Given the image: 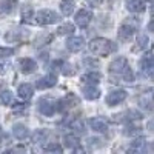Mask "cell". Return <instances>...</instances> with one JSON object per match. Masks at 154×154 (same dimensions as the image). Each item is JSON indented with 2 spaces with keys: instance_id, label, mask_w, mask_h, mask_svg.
Segmentation results:
<instances>
[{
  "instance_id": "obj_35",
  "label": "cell",
  "mask_w": 154,
  "mask_h": 154,
  "mask_svg": "<svg viewBox=\"0 0 154 154\" xmlns=\"http://www.w3.org/2000/svg\"><path fill=\"white\" fill-rule=\"evenodd\" d=\"M148 2H152V0H148Z\"/></svg>"
},
{
  "instance_id": "obj_26",
  "label": "cell",
  "mask_w": 154,
  "mask_h": 154,
  "mask_svg": "<svg viewBox=\"0 0 154 154\" xmlns=\"http://www.w3.org/2000/svg\"><path fill=\"white\" fill-rule=\"evenodd\" d=\"M148 35L146 34H139V37H137V46H136V49H145L146 46H148Z\"/></svg>"
},
{
  "instance_id": "obj_27",
  "label": "cell",
  "mask_w": 154,
  "mask_h": 154,
  "mask_svg": "<svg viewBox=\"0 0 154 154\" xmlns=\"http://www.w3.org/2000/svg\"><path fill=\"white\" fill-rule=\"evenodd\" d=\"M45 139H46V131H43V130L35 131V133L32 134V142H34V143H42Z\"/></svg>"
},
{
  "instance_id": "obj_9",
  "label": "cell",
  "mask_w": 154,
  "mask_h": 154,
  "mask_svg": "<svg viewBox=\"0 0 154 154\" xmlns=\"http://www.w3.org/2000/svg\"><path fill=\"white\" fill-rule=\"evenodd\" d=\"M83 43H85V40H83V37H80V35H74V37H69L68 40H66V48L69 49V51H80L82 48H83Z\"/></svg>"
},
{
  "instance_id": "obj_5",
  "label": "cell",
  "mask_w": 154,
  "mask_h": 154,
  "mask_svg": "<svg viewBox=\"0 0 154 154\" xmlns=\"http://www.w3.org/2000/svg\"><path fill=\"white\" fill-rule=\"evenodd\" d=\"M126 99V91L125 89H116V91H111L108 96H106V103L109 106H114V105H119Z\"/></svg>"
},
{
  "instance_id": "obj_21",
  "label": "cell",
  "mask_w": 154,
  "mask_h": 154,
  "mask_svg": "<svg viewBox=\"0 0 154 154\" xmlns=\"http://www.w3.org/2000/svg\"><path fill=\"white\" fill-rule=\"evenodd\" d=\"M100 79H102V75H100L99 72H88V74L82 75V82L89 83V85H96V83H99Z\"/></svg>"
},
{
  "instance_id": "obj_15",
  "label": "cell",
  "mask_w": 154,
  "mask_h": 154,
  "mask_svg": "<svg viewBox=\"0 0 154 154\" xmlns=\"http://www.w3.org/2000/svg\"><path fill=\"white\" fill-rule=\"evenodd\" d=\"M126 8L131 12H143L145 3H143V0H126Z\"/></svg>"
},
{
  "instance_id": "obj_12",
  "label": "cell",
  "mask_w": 154,
  "mask_h": 154,
  "mask_svg": "<svg viewBox=\"0 0 154 154\" xmlns=\"http://www.w3.org/2000/svg\"><path fill=\"white\" fill-rule=\"evenodd\" d=\"M140 66H142V69H143L148 75H151V71H152V68H154L152 53H146V54L142 57V60H140Z\"/></svg>"
},
{
  "instance_id": "obj_31",
  "label": "cell",
  "mask_w": 154,
  "mask_h": 154,
  "mask_svg": "<svg viewBox=\"0 0 154 154\" xmlns=\"http://www.w3.org/2000/svg\"><path fill=\"white\" fill-rule=\"evenodd\" d=\"M62 72H63V75H72V74L75 72V69H72V65H68V63H65V65H63V68H62Z\"/></svg>"
},
{
  "instance_id": "obj_4",
  "label": "cell",
  "mask_w": 154,
  "mask_h": 154,
  "mask_svg": "<svg viewBox=\"0 0 154 154\" xmlns=\"http://www.w3.org/2000/svg\"><path fill=\"white\" fill-rule=\"evenodd\" d=\"M91 20H93V12L89 9H80L75 14V23H77V26H80V28H86L88 25L91 23Z\"/></svg>"
},
{
  "instance_id": "obj_16",
  "label": "cell",
  "mask_w": 154,
  "mask_h": 154,
  "mask_svg": "<svg viewBox=\"0 0 154 154\" xmlns=\"http://www.w3.org/2000/svg\"><path fill=\"white\" fill-rule=\"evenodd\" d=\"M63 142H65L66 148H69V149L82 151V148H80V142H79V139H77L75 136H65V137H63Z\"/></svg>"
},
{
  "instance_id": "obj_32",
  "label": "cell",
  "mask_w": 154,
  "mask_h": 154,
  "mask_svg": "<svg viewBox=\"0 0 154 154\" xmlns=\"http://www.w3.org/2000/svg\"><path fill=\"white\" fill-rule=\"evenodd\" d=\"M25 106H26L25 103H17V105H14V111H16V112H17V111H19V112H22V111L25 109Z\"/></svg>"
},
{
  "instance_id": "obj_2",
  "label": "cell",
  "mask_w": 154,
  "mask_h": 154,
  "mask_svg": "<svg viewBox=\"0 0 154 154\" xmlns=\"http://www.w3.org/2000/svg\"><path fill=\"white\" fill-rule=\"evenodd\" d=\"M109 71L111 74H117L120 75L125 82H133L134 80V74L130 69V65H128V60L125 57H119L111 62L109 65Z\"/></svg>"
},
{
  "instance_id": "obj_6",
  "label": "cell",
  "mask_w": 154,
  "mask_h": 154,
  "mask_svg": "<svg viewBox=\"0 0 154 154\" xmlns=\"http://www.w3.org/2000/svg\"><path fill=\"white\" fill-rule=\"evenodd\" d=\"M137 26H139V23L136 20L133 23H130V22L123 23L122 26H120V29H119V37L122 38V40H128V38L134 34V31L137 29Z\"/></svg>"
},
{
  "instance_id": "obj_30",
  "label": "cell",
  "mask_w": 154,
  "mask_h": 154,
  "mask_svg": "<svg viewBox=\"0 0 154 154\" xmlns=\"http://www.w3.org/2000/svg\"><path fill=\"white\" fill-rule=\"evenodd\" d=\"M12 54H14V49L12 48H6V46H3V48H0V57H11Z\"/></svg>"
},
{
  "instance_id": "obj_34",
  "label": "cell",
  "mask_w": 154,
  "mask_h": 154,
  "mask_svg": "<svg viewBox=\"0 0 154 154\" xmlns=\"http://www.w3.org/2000/svg\"><path fill=\"white\" fill-rule=\"evenodd\" d=\"M102 2H103V0H88V3L93 5V6H99Z\"/></svg>"
},
{
  "instance_id": "obj_17",
  "label": "cell",
  "mask_w": 154,
  "mask_h": 154,
  "mask_svg": "<svg viewBox=\"0 0 154 154\" xmlns=\"http://www.w3.org/2000/svg\"><path fill=\"white\" fill-rule=\"evenodd\" d=\"M32 94H34V89H32V86H31L29 83H23V85L19 86V96H20L23 100L31 99Z\"/></svg>"
},
{
  "instance_id": "obj_14",
  "label": "cell",
  "mask_w": 154,
  "mask_h": 154,
  "mask_svg": "<svg viewBox=\"0 0 154 154\" xmlns=\"http://www.w3.org/2000/svg\"><path fill=\"white\" fill-rule=\"evenodd\" d=\"M38 111H40L43 116H53L54 111H56V105L51 103L49 100H40L38 102Z\"/></svg>"
},
{
  "instance_id": "obj_29",
  "label": "cell",
  "mask_w": 154,
  "mask_h": 154,
  "mask_svg": "<svg viewBox=\"0 0 154 154\" xmlns=\"http://www.w3.org/2000/svg\"><path fill=\"white\" fill-rule=\"evenodd\" d=\"M139 133H140V128H137V126H126L125 131H123L125 136H134V134H139Z\"/></svg>"
},
{
  "instance_id": "obj_28",
  "label": "cell",
  "mask_w": 154,
  "mask_h": 154,
  "mask_svg": "<svg viewBox=\"0 0 154 154\" xmlns=\"http://www.w3.org/2000/svg\"><path fill=\"white\" fill-rule=\"evenodd\" d=\"M45 151H48V152H62V146L59 145V143H49V145H46L45 146Z\"/></svg>"
},
{
  "instance_id": "obj_8",
  "label": "cell",
  "mask_w": 154,
  "mask_h": 154,
  "mask_svg": "<svg viewBox=\"0 0 154 154\" xmlns=\"http://www.w3.org/2000/svg\"><path fill=\"white\" fill-rule=\"evenodd\" d=\"M89 126H91V130L96 131V133H105L108 130V122L102 117H93L89 120Z\"/></svg>"
},
{
  "instance_id": "obj_10",
  "label": "cell",
  "mask_w": 154,
  "mask_h": 154,
  "mask_svg": "<svg viewBox=\"0 0 154 154\" xmlns=\"http://www.w3.org/2000/svg\"><path fill=\"white\" fill-rule=\"evenodd\" d=\"M20 71L23 74H32L37 71V63L31 59H22L20 60Z\"/></svg>"
},
{
  "instance_id": "obj_24",
  "label": "cell",
  "mask_w": 154,
  "mask_h": 154,
  "mask_svg": "<svg viewBox=\"0 0 154 154\" xmlns=\"http://www.w3.org/2000/svg\"><path fill=\"white\" fill-rule=\"evenodd\" d=\"M0 103L2 105H11L12 103V93L8 91V89L0 93Z\"/></svg>"
},
{
  "instance_id": "obj_18",
  "label": "cell",
  "mask_w": 154,
  "mask_h": 154,
  "mask_svg": "<svg viewBox=\"0 0 154 154\" xmlns=\"http://www.w3.org/2000/svg\"><path fill=\"white\" fill-rule=\"evenodd\" d=\"M69 130H72L75 134H85V123L80 119H72L69 122Z\"/></svg>"
},
{
  "instance_id": "obj_22",
  "label": "cell",
  "mask_w": 154,
  "mask_h": 154,
  "mask_svg": "<svg viewBox=\"0 0 154 154\" xmlns=\"http://www.w3.org/2000/svg\"><path fill=\"white\" fill-rule=\"evenodd\" d=\"M20 12H22V20H23L25 23L31 22V19H32V16H34V11H32V8H31L29 5H25V6H22Z\"/></svg>"
},
{
  "instance_id": "obj_33",
  "label": "cell",
  "mask_w": 154,
  "mask_h": 154,
  "mask_svg": "<svg viewBox=\"0 0 154 154\" xmlns=\"http://www.w3.org/2000/svg\"><path fill=\"white\" fill-rule=\"evenodd\" d=\"M6 71H8V65H6V63H0V75L5 74Z\"/></svg>"
},
{
  "instance_id": "obj_13",
  "label": "cell",
  "mask_w": 154,
  "mask_h": 154,
  "mask_svg": "<svg viewBox=\"0 0 154 154\" xmlns=\"http://www.w3.org/2000/svg\"><path fill=\"white\" fill-rule=\"evenodd\" d=\"M130 151L134 152V154H142V152H145V151H146V140H145L143 137L136 139L134 142L131 143V146H130Z\"/></svg>"
},
{
  "instance_id": "obj_11",
  "label": "cell",
  "mask_w": 154,
  "mask_h": 154,
  "mask_svg": "<svg viewBox=\"0 0 154 154\" xmlns=\"http://www.w3.org/2000/svg\"><path fill=\"white\" fill-rule=\"evenodd\" d=\"M12 136H14L17 140H25L28 136H29V131L28 128L22 125V123H16L14 126H12Z\"/></svg>"
},
{
  "instance_id": "obj_23",
  "label": "cell",
  "mask_w": 154,
  "mask_h": 154,
  "mask_svg": "<svg viewBox=\"0 0 154 154\" xmlns=\"http://www.w3.org/2000/svg\"><path fill=\"white\" fill-rule=\"evenodd\" d=\"M74 32V25L72 23H63L57 28V34L59 35H68Z\"/></svg>"
},
{
  "instance_id": "obj_19",
  "label": "cell",
  "mask_w": 154,
  "mask_h": 154,
  "mask_svg": "<svg viewBox=\"0 0 154 154\" xmlns=\"http://www.w3.org/2000/svg\"><path fill=\"white\" fill-rule=\"evenodd\" d=\"M60 11L63 16H71L74 12V2L72 0H62L60 2Z\"/></svg>"
},
{
  "instance_id": "obj_1",
  "label": "cell",
  "mask_w": 154,
  "mask_h": 154,
  "mask_svg": "<svg viewBox=\"0 0 154 154\" xmlns=\"http://www.w3.org/2000/svg\"><path fill=\"white\" fill-rule=\"evenodd\" d=\"M89 49H91V53L96 54V56H108V54L117 51V45L111 40H108V38L97 37V38H93V40L89 42Z\"/></svg>"
},
{
  "instance_id": "obj_20",
  "label": "cell",
  "mask_w": 154,
  "mask_h": 154,
  "mask_svg": "<svg viewBox=\"0 0 154 154\" xmlns=\"http://www.w3.org/2000/svg\"><path fill=\"white\" fill-rule=\"evenodd\" d=\"M83 96H85L88 100H96V99L100 97V91H99L96 86L89 85V86H86V88L83 89Z\"/></svg>"
},
{
  "instance_id": "obj_7",
  "label": "cell",
  "mask_w": 154,
  "mask_h": 154,
  "mask_svg": "<svg viewBox=\"0 0 154 154\" xmlns=\"http://www.w3.org/2000/svg\"><path fill=\"white\" fill-rule=\"evenodd\" d=\"M56 83H57V75L56 74H48V75L42 77V79H38L35 86L38 89H46V88H53Z\"/></svg>"
},
{
  "instance_id": "obj_25",
  "label": "cell",
  "mask_w": 154,
  "mask_h": 154,
  "mask_svg": "<svg viewBox=\"0 0 154 154\" xmlns=\"http://www.w3.org/2000/svg\"><path fill=\"white\" fill-rule=\"evenodd\" d=\"M16 8V0H9V2H3L2 5H0V11L6 12V14H9V12H12Z\"/></svg>"
},
{
  "instance_id": "obj_3",
  "label": "cell",
  "mask_w": 154,
  "mask_h": 154,
  "mask_svg": "<svg viewBox=\"0 0 154 154\" xmlns=\"http://www.w3.org/2000/svg\"><path fill=\"white\" fill-rule=\"evenodd\" d=\"M59 14L51 9H42L37 12L35 16V23L37 25H53L56 22H59Z\"/></svg>"
}]
</instances>
